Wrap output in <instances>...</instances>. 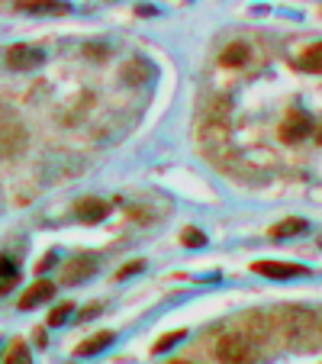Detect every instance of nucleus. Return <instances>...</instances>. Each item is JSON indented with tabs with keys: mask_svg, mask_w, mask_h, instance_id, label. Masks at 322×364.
<instances>
[{
	"mask_svg": "<svg viewBox=\"0 0 322 364\" xmlns=\"http://www.w3.org/2000/svg\"><path fill=\"white\" fill-rule=\"evenodd\" d=\"M309 129H313V119H309V113H303V110H290V113H287V119H284L281 136H284V142H300V139H306V136H309Z\"/></svg>",
	"mask_w": 322,
	"mask_h": 364,
	"instance_id": "obj_3",
	"label": "nucleus"
},
{
	"mask_svg": "<svg viewBox=\"0 0 322 364\" xmlns=\"http://www.w3.org/2000/svg\"><path fill=\"white\" fill-rule=\"evenodd\" d=\"M316 139H319V142H322V132H319V136H316Z\"/></svg>",
	"mask_w": 322,
	"mask_h": 364,
	"instance_id": "obj_21",
	"label": "nucleus"
},
{
	"mask_svg": "<svg viewBox=\"0 0 322 364\" xmlns=\"http://www.w3.org/2000/svg\"><path fill=\"white\" fill-rule=\"evenodd\" d=\"M171 364H190V361H171Z\"/></svg>",
	"mask_w": 322,
	"mask_h": 364,
	"instance_id": "obj_20",
	"label": "nucleus"
},
{
	"mask_svg": "<svg viewBox=\"0 0 322 364\" xmlns=\"http://www.w3.org/2000/svg\"><path fill=\"white\" fill-rule=\"evenodd\" d=\"M216 358L222 364H254L258 361V348H254V338L245 332H229L216 342Z\"/></svg>",
	"mask_w": 322,
	"mask_h": 364,
	"instance_id": "obj_1",
	"label": "nucleus"
},
{
	"mask_svg": "<svg viewBox=\"0 0 322 364\" xmlns=\"http://www.w3.org/2000/svg\"><path fill=\"white\" fill-rule=\"evenodd\" d=\"M16 281H20V271H16V264L10 262V258H0V294L14 290Z\"/></svg>",
	"mask_w": 322,
	"mask_h": 364,
	"instance_id": "obj_11",
	"label": "nucleus"
},
{
	"mask_svg": "<svg viewBox=\"0 0 322 364\" xmlns=\"http://www.w3.org/2000/svg\"><path fill=\"white\" fill-rule=\"evenodd\" d=\"M90 274H94V262H90V258H81V262L68 264V271H65V284H81V281H87Z\"/></svg>",
	"mask_w": 322,
	"mask_h": 364,
	"instance_id": "obj_8",
	"label": "nucleus"
},
{
	"mask_svg": "<svg viewBox=\"0 0 322 364\" xmlns=\"http://www.w3.org/2000/svg\"><path fill=\"white\" fill-rule=\"evenodd\" d=\"M52 294H55V284H48V281H36L33 287L23 294V300H20V306L23 309H36V306H42L45 300H52Z\"/></svg>",
	"mask_w": 322,
	"mask_h": 364,
	"instance_id": "obj_6",
	"label": "nucleus"
},
{
	"mask_svg": "<svg viewBox=\"0 0 322 364\" xmlns=\"http://www.w3.org/2000/svg\"><path fill=\"white\" fill-rule=\"evenodd\" d=\"M300 68L303 71H313V75H322V42H316V46H309L306 52H303Z\"/></svg>",
	"mask_w": 322,
	"mask_h": 364,
	"instance_id": "obj_10",
	"label": "nucleus"
},
{
	"mask_svg": "<svg viewBox=\"0 0 322 364\" xmlns=\"http://www.w3.org/2000/svg\"><path fill=\"white\" fill-rule=\"evenodd\" d=\"M319 329H322V319H319Z\"/></svg>",
	"mask_w": 322,
	"mask_h": 364,
	"instance_id": "obj_22",
	"label": "nucleus"
},
{
	"mask_svg": "<svg viewBox=\"0 0 322 364\" xmlns=\"http://www.w3.org/2000/svg\"><path fill=\"white\" fill-rule=\"evenodd\" d=\"M245 62H248V48L239 46V42L222 52V65H229V68H239V65H245Z\"/></svg>",
	"mask_w": 322,
	"mask_h": 364,
	"instance_id": "obj_14",
	"label": "nucleus"
},
{
	"mask_svg": "<svg viewBox=\"0 0 322 364\" xmlns=\"http://www.w3.org/2000/svg\"><path fill=\"white\" fill-rule=\"evenodd\" d=\"M313 326H316V319L309 309H287L284 313V336H287V342L294 348L306 345V338L313 336Z\"/></svg>",
	"mask_w": 322,
	"mask_h": 364,
	"instance_id": "obj_2",
	"label": "nucleus"
},
{
	"mask_svg": "<svg viewBox=\"0 0 322 364\" xmlns=\"http://www.w3.org/2000/svg\"><path fill=\"white\" fill-rule=\"evenodd\" d=\"M68 316H71V306L65 303V306H58L55 313L48 316V326H65V323H68Z\"/></svg>",
	"mask_w": 322,
	"mask_h": 364,
	"instance_id": "obj_16",
	"label": "nucleus"
},
{
	"mask_svg": "<svg viewBox=\"0 0 322 364\" xmlns=\"http://www.w3.org/2000/svg\"><path fill=\"white\" fill-rule=\"evenodd\" d=\"M181 338H184V332H171V336H165V338H161V342L155 345V351H168V348H171V345H178Z\"/></svg>",
	"mask_w": 322,
	"mask_h": 364,
	"instance_id": "obj_18",
	"label": "nucleus"
},
{
	"mask_svg": "<svg viewBox=\"0 0 322 364\" xmlns=\"http://www.w3.org/2000/svg\"><path fill=\"white\" fill-rule=\"evenodd\" d=\"M254 271L264 277H274V281H290V277H306V268L300 264H277V262H258Z\"/></svg>",
	"mask_w": 322,
	"mask_h": 364,
	"instance_id": "obj_4",
	"label": "nucleus"
},
{
	"mask_svg": "<svg viewBox=\"0 0 322 364\" xmlns=\"http://www.w3.org/2000/svg\"><path fill=\"white\" fill-rule=\"evenodd\" d=\"M184 245H187V248H200V245H206V235H203V232H197V229H187V232H184Z\"/></svg>",
	"mask_w": 322,
	"mask_h": 364,
	"instance_id": "obj_17",
	"label": "nucleus"
},
{
	"mask_svg": "<svg viewBox=\"0 0 322 364\" xmlns=\"http://www.w3.org/2000/svg\"><path fill=\"white\" fill-rule=\"evenodd\" d=\"M26 14H68V4H55V0H33V4H23Z\"/></svg>",
	"mask_w": 322,
	"mask_h": 364,
	"instance_id": "obj_13",
	"label": "nucleus"
},
{
	"mask_svg": "<svg viewBox=\"0 0 322 364\" xmlns=\"http://www.w3.org/2000/svg\"><path fill=\"white\" fill-rule=\"evenodd\" d=\"M139 268H142V264H129V268H123V271H119V277H129V274H136Z\"/></svg>",
	"mask_w": 322,
	"mask_h": 364,
	"instance_id": "obj_19",
	"label": "nucleus"
},
{
	"mask_svg": "<svg viewBox=\"0 0 322 364\" xmlns=\"http://www.w3.org/2000/svg\"><path fill=\"white\" fill-rule=\"evenodd\" d=\"M42 62V52H36V48H26V46H14L7 52V65L14 71H26V68H36V65Z\"/></svg>",
	"mask_w": 322,
	"mask_h": 364,
	"instance_id": "obj_5",
	"label": "nucleus"
},
{
	"mask_svg": "<svg viewBox=\"0 0 322 364\" xmlns=\"http://www.w3.org/2000/svg\"><path fill=\"white\" fill-rule=\"evenodd\" d=\"M7 364H29L26 345H14V348H10V355H7Z\"/></svg>",
	"mask_w": 322,
	"mask_h": 364,
	"instance_id": "obj_15",
	"label": "nucleus"
},
{
	"mask_svg": "<svg viewBox=\"0 0 322 364\" xmlns=\"http://www.w3.org/2000/svg\"><path fill=\"white\" fill-rule=\"evenodd\" d=\"M300 232H306V220H284L271 229L274 239H290V235H300Z\"/></svg>",
	"mask_w": 322,
	"mask_h": 364,
	"instance_id": "obj_12",
	"label": "nucleus"
},
{
	"mask_svg": "<svg viewBox=\"0 0 322 364\" xmlns=\"http://www.w3.org/2000/svg\"><path fill=\"white\" fill-rule=\"evenodd\" d=\"M107 345H113V332H100V336H94V338H87V342H81V345H77V355H81V358H90V355H97V351H103Z\"/></svg>",
	"mask_w": 322,
	"mask_h": 364,
	"instance_id": "obj_9",
	"label": "nucleus"
},
{
	"mask_svg": "<svg viewBox=\"0 0 322 364\" xmlns=\"http://www.w3.org/2000/svg\"><path fill=\"white\" fill-rule=\"evenodd\" d=\"M103 216H107V203L103 200H84V203H77V220L81 223H100Z\"/></svg>",
	"mask_w": 322,
	"mask_h": 364,
	"instance_id": "obj_7",
	"label": "nucleus"
}]
</instances>
